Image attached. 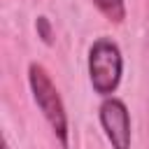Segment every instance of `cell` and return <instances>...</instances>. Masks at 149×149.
I'll list each match as a JSON object with an SVG mask.
<instances>
[{
	"instance_id": "4",
	"label": "cell",
	"mask_w": 149,
	"mask_h": 149,
	"mask_svg": "<svg viewBox=\"0 0 149 149\" xmlns=\"http://www.w3.org/2000/svg\"><path fill=\"white\" fill-rule=\"evenodd\" d=\"M93 5L112 23H121L126 19V2L123 0H93Z\"/></svg>"
},
{
	"instance_id": "6",
	"label": "cell",
	"mask_w": 149,
	"mask_h": 149,
	"mask_svg": "<svg viewBox=\"0 0 149 149\" xmlns=\"http://www.w3.org/2000/svg\"><path fill=\"white\" fill-rule=\"evenodd\" d=\"M2 149H9V144H7V140H5V142H2Z\"/></svg>"
},
{
	"instance_id": "3",
	"label": "cell",
	"mask_w": 149,
	"mask_h": 149,
	"mask_svg": "<svg viewBox=\"0 0 149 149\" xmlns=\"http://www.w3.org/2000/svg\"><path fill=\"white\" fill-rule=\"evenodd\" d=\"M98 116L112 149H130V112L126 102L109 95L100 102Z\"/></svg>"
},
{
	"instance_id": "5",
	"label": "cell",
	"mask_w": 149,
	"mask_h": 149,
	"mask_svg": "<svg viewBox=\"0 0 149 149\" xmlns=\"http://www.w3.org/2000/svg\"><path fill=\"white\" fill-rule=\"evenodd\" d=\"M35 28H37V37L47 44V47H51L54 44V33H51V21L47 19V16H37V21H35Z\"/></svg>"
},
{
	"instance_id": "2",
	"label": "cell",
	"mask_w": 149,
	"mask_h": 149,
	"mask_svg": "<svg viewBox=\"0 0 149 149\" xmlns=\"http://www.w3.org/2000/svg\"><path fill=\"white\" fill-rule=\"evenodd\" d=\"M121 72L123 58L119 44L107 37L95 40L88 49V79L93 91L102 98H109L121 84Z\"/></svg>"
},
{
	"instance_id": "1",
	"label": "cell",
	"mask_w": 149,
	"mask_h": 149,
	"mask_svg": "<svg viewBox=\"0 0 149 149\" xmlns=\"http://www.w3.org/2000/svg\"><path fill=\"white\" fill-rule=\"evenodd\" d=\"M28 84L35 98V105L40 107V112L44 114V119L49 121L54 135L58 137L61 147H68V114L61 100V93L56 88V84L51 81L49 72L44 70V65L40 63H30L28 65Z\"/></svg>"
}]
</instances>
